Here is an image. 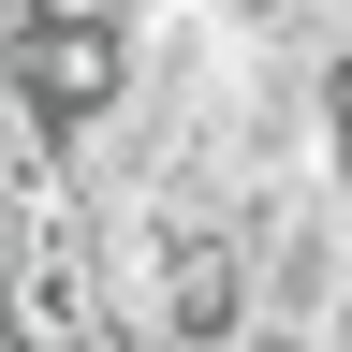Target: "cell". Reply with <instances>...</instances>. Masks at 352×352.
I'll list each match as a JSON object with an SVG mask.
<instances>
[{
    "label": "cell",
    "instance_id": "obj_2",
    "mask_svg": "<svg viewBox=\"0 0 352 352\" xmlns=\"http://www.w3.org/2000/svg\"><path fill=\"white\" fill-rule=\"evenodd\" d=\"M162 0H30V30H147Z\"/></svg>",
    "mask_w": 352,
    "mask_h": 352
},
{
    "label": "cell",
    "instance_id": "obj_1",
    "mask_svg": "<svg viewBox=\"0 0 352 352\" xmlns=\"http://www.w3.org/2000/svg\"><path fill=\"white\" fill-rule=\"evenodd\" d=\"M308 191H323L338 235H352V44L308 59Z\"/></svg>",
    "mask_w": 352,
    "mask_h": 352
}]
</instances>
